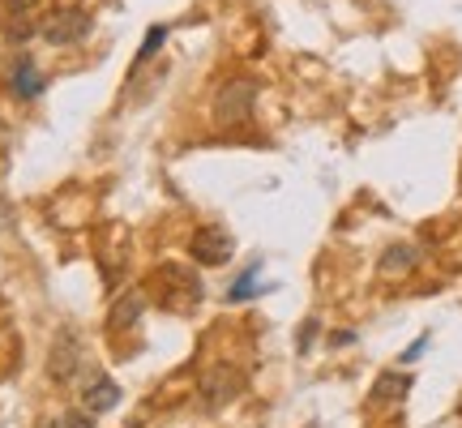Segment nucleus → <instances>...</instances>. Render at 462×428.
I'll use <instances>...</instances> for the list:
<instances>
[{
	"label": "nucleus",
	"mask_w": 462,
	"mask_h": 428,
	"mask_svg": "<svg viewBox=\"0 0 462 428\" xmlns=\"http://www.w3.org/2000/svg\"><path fill=\"white\" fill-rule=\"evenodd\" d=\"M253 103H257V82L253 78H227L215 90L210 116H215L218 129H240V125H248V116H253Z\"/></svg>",
	"instance_id": "nucleus-1"
},
{
	"label": "nucleus",
	"mask_w": 462,
	"mask_h": 428,
	"mask_svg": "<svg viewBox=\"0 0 462 428\" xmlns=\"http://www.w3.org/2000/svg\"><path fill=\"white\" fill-rule=\"evenodd\" d=\"M154 279H159V304L171 309V313H189L193 304H201V279L189 265L167 262Z\"/></svg>",
	"instance_id": "nucleus-2"
},
{
	"label": "nucleus",
	"mask_w": 462,
	"mask_h": 428,
	"mask_svg": "<svg viewBox=\"0 0 462 428\" xmlns=\"http://www.w3.org/2000/svg\"><path fill=\"white\" fill-rule=\"evenodd\" d=\"M231 253H236V240H231L227 228H218V223H206V228L193 231V240H189V257L206 270H215V265H227Z\"/></svg>",
	"instance_id": "nucleus-3"
},
{
	"label": "nucleus",
	"mask_w": 462,
	"mask_h": 428,
	"mask_svg": "<svg viewBox=\"0 0 462 428\" xmlns=\"http://www.w3.org/2000/svg\"><path fill=\"white\" fill-rule=\"evenodd\" d=\"M39 34L48 39L51 48H69V43H82L90 34V14L82 5H69V9H56V14L39 26Z\"/></svg>",
	"instance_id": "nucleus-4"
},
{
	"label": "nucleus",
	"mask_w": 462,
	"mask_h": 428,
	"mask_svg": "<svg viewBox=\"0 0 462 428\" xmlns=\"http://www.w3.org/2000/svg\"><path fill=\"white\" fill-rule=\"evenodd\" d=\"M245 390V377H240V368H231V364H215L198 386V398L206 412H218V407H227L231 398Z\"/></svg>",
	"instance_id": "nucleus-5"
},
{
	"label": "nucleus",
	"mask_w": 462,
	"mask_h": 428,
	"mask_svg": "<svg viewBox=\"0 0 462 428\" xmlns=\"http://www.w3.org/2000/svg\"><path fill=\"white\" fill-rule=\"evenodd\" d=\"M78 334L73 330H60L56 334V343H51V356H48V377L51 381H69L78 373Z\"/></svg>",
	"instance_id": "nucleus-6"
},
{
	"label": "nucleus",
	"mask_w": 462,
	"mask_h": 428,
	"mask_svg": "<svg viewBox=\"0 0 462 428\" xmlns=\"http://www.w3.org/2000/svg\"><path fill=\"white\" fill-rule=\"evenodd\" d=\"M116 403H120V386H116L107 373H99V377H90V386L82 390V407L90 415H103V412H112Z\"/></svg>",
	"instance_id": "nucleus-7"
},
{
	"label": "nucleus",
	"mask_w": 462,
	"mask_h": 428,
	"mask_svg": "<svg viewBox=\"0 0 462 428\" xmlns=\"http://www.w3.org/2000/svg\"><path fill=\"white\" fill-rule=\"evenodd\" d=\"M142 313H146V292L133 287V292H125V296L112 304V321H107V326H112V334H120L125 326H137Z\"/></svg>",
	"instance_id": "nucleus-8"
},
{
	"label": "nucleus",
	"mask_w": 462,
	"mask_h": 428,
	"mask_svg": "<svg viewBox=\"0 0 462 428\" xmlns=\"http://www.w3.org/2000/svg\"><path fill=\"white\" fill-rule=\"evenodd\" d=\"M415 262H420V248H415V245H390L385 253H381L377 270L385 274V279H394V274H411Z\"/></svg>",
	"instance_id": "nucleus-9"
},
{
	"label": "nucleus",
	"mask_w": 462,
	"mask_h": 428,
	"mask_svg": "<svg viewBox=\"0 0 462 428\" xmlns=\"http://www.w3.org/2000/svg\"><path fill=\"white\" fill-rule=\"evenodd\" d=\"M5 5V14H9V39L22 43V39H31V14L39 9V0H0Z\"/></svg>",
	"instance_id": "nucleus-10"
},
{
	"label": "nucleus",
	"mask_w": 462,
	"mask_h": 428,
	"mask_svg": "<svg viewBox=\"0 0 462 428\" xmlns=\"http://www.w3.org/2000/svg\"><path fill=\"white\" fill-rule=\"evenodd\" d=\"M407 390H411V377H407V373H381L377 386H373V395H368V403H373V407H385V403L407 398Z\"/></svg>",
	"instance_id": "nucleus-11"
},
{
	"label": "nucleus",
	"mask_w": 462,
	"mask_h": 428,
	"mask_svg": "<svg viewBox=\"0 0 462 428\" xmlns=\"http://www.w3.org/2000/svg\"><path fill=\"white\" fill-rule=\"evenodd\" d=\"M262 292H270V283H262V265L253 262L245 274H240V279L227 287V304H245V300L262 296Z\"/></svg>",
	"instance_id": "nucleus-12"
},
{
	"label": "nucleus",
	"mask_w": 462,
	"mask_h": 428,
	"mask_svg": "<svg viewBox=\"0 0 462 428\" xmlns=\"http://www.w3.org/2000/svg\"><path fill=\"white\" fill-rule=\"evenodd\" d=\"M14 95L17 99H34V95H43V78H39V69H34L31 56H22L14 65Z\"/></svg>",
	"instance_id": "nucleus-13"
},
{
	"label": "nucleus",
	"mask_w": 462,
	"mask_h": 428,
	"mask_svg": "<svg viewBox=\"0 0 462 428\" xmlns=\"http://www.w3.org/2000/svg\"><path fill=\"white\" fill-rule=\"evenodd\" d=\"M163 43H167V26H150V31H146V43H142V51H137V65H146V60L159 48H163Z\"/></svg>",
	"instance_id": "nucleus-14"
},
{
	"label": "nucleus",
	"mask_w": 462,
	"mask_h": 428,
	"mask_svg": "<svg viewBox=\"0 0 462 428\" xmlns=\"http://www.w3.org/2000/svg\"><path fill=\"white\" fill-rule=\"evenodd\" d=\"M56 424H60V428H95V415L86 412V407H78V412H65Z\"/></svg>",
	"instance_id": "nucleus-15"
},
{
	"label": "nucleus",
	"mask_w": 462,
	"mask_h": 428,
	"mask_svg": "<svg viewBox=\"0 0 462 428\" xmlns=\"http://www.w3.org/2000/svg\"><path fill=\"white\" fill-rule=\"evenodd\" d=\"M317 317H309V321H304V326H300V334H296V347L300 351H309V347H313V339H317Z\"/></svg>",
	"instance_id": "nucleus-16"
},
{
	"label": "nucleus",
	"mask_w": 462,
	"mask_h": 428,
	"mask_svg": "<svg viewBox=\"0 0 462 428\" xmlns=\"http://www.w3.org/2000/svg\"><path fill=\"white\" fill-rule=\"evenodd\" d=\"M424 347H429V334H420V339H415V343L402 351V364H415L420 356H424Z\"/></svg>",
	"instance_id": "nucleus-17"
},
{
	"label": "nucleus",
	"mask_w": 462,
	"mask_h": 428,
	"mask_svg": "<svg viewBox=\"0 0 462 428\" xmlns=\"http://www.w3.org/2000/svg\"><path fill=\"white\" fill-rule=\"evenodd\" d=\"M330 343H334V347H343V343H356V334H351V330H338V334H330Z\"/></svg>",
	"instance_id": "nucleus-18"
},
{
	"label": "nucleus",
	"mask_w": 462,
	"mask_h": 428,
	"mask_svg": "<svg viewBox=\"0 0 462 428\" xmlns=\"http://www.w3.org/2000/svg\"><path fill=\"white\" fill-rule=\"evenodd\" d=\"M51 428H60V424H51Z\"/></svg>",
	"instance_id": "nucleus-19"
}]
</instances>
